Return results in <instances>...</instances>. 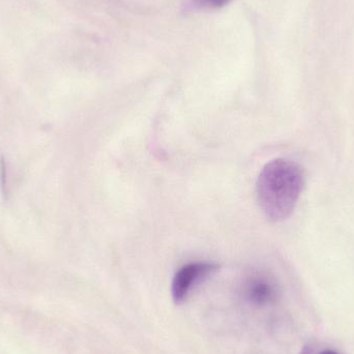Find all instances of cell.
<instances>
[{"mask_svg":"<svg viewBox=\"0 0 354 354\" xmlns=\"http://www.w3.org/2000/svg\"><path fill=\"white\" fill-rule=\"evenodd\" d=\"M305 187L303 168L287 159H277L264 166L256 183L258 203L272 222L287 220L295 212Z\"/></svg>","mask_w":354,"mask_h":354,"instance_id":"cell-1","label":"cell"},{"mask_svg":"<svg viewBox=\"0 0 354 354\" xmlns=\"http://www.w3.org/2000/svg\"><path fill=\"white\" fill-rule=\"evenodd\" d=\"M218 268V264L212 262H192L181 266L172 280L171 293L174 303H183L196 285L216 272Z\"/></svg>","mask_w":354,"mask_h":354,"instance_id":"cell-2","label":"cell"},{"mask_svg":"<svg viewBox=\"0 0 354 354\" xmlns=\"http://www.w3.org/2000/svg\"><path fill=\"white\" fill-rule=\"evenodd\" d=\"M243 295L248 301L255 306H268L279 297V287L272 277L256 274L249 277L243 286Z\"/></svg>","mask_w":354,"mask_h":354,"instance_id":"cell-3","label":"cell"},{"mask_svg":"<svg viewBox=\"0 0 354 354\" xmlns=\"http://www.w3.org/2000/svg\"><path fill=\"white\" fill-rule=\"evenodd\" d=\"M231 0H192L194 6L200 8H221L230 2Z\"/></svg>","mask_w":354,"mask_h":354,"instance_id":"cell-4","label":"cell"},{"mask_svg":"<svg viewBox=\"0 0 354 354\" xmlns=\"http://www.w3.org/2000/svg\"><path fill=\"white\" fill-rule=\"evenodd\" d=\"M312 349L311 347H310V345H306L305 347H304L303 351H301V353L299 354H311Z\"/></svg>","mask_w":354,"mask_h":354,"instance_id":"cell-5","label":"cell"},{"mask_svg":"<svg viewBox=\"0 0 354 354\" xmlns=\"http://www.w3.org/2000/svg\"><path fill=\"white\" fill-rule=\"evenodd\" d=\"M319 354H339V353H336V351H324V353H320Z\"/></svg>","mask_w":354,"mask_h":354,"instance_id":"cell-6","label":"cell"}]
</instances>
